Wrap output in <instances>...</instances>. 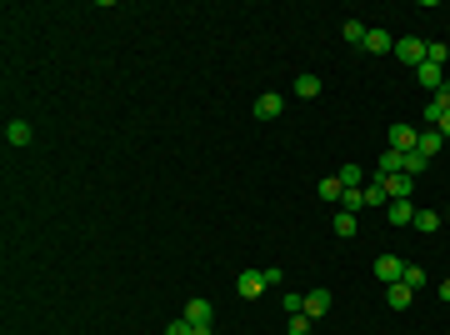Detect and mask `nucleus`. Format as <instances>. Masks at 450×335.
<instances>
[{
  "mask_svg": "<svg viewBox=\"0 0 450 335\" xmlns=\"http://www.w3.org/2000/svg\"><path fill=\"white\" fill-rule=\"evenodd\" d=\"M341 35H346L351 45H365V25H360V20H346V30H341Z\"/></svg>",
  "mask_w": 450,
  "mask_h": 335,
  "instance_id": "25",
  "label": "nucleus"
},
{
  "mask_svg": "<svg viewBox=\"0 0 450 335\" xmlns=\"http://www.w3.org/2000/svg\"><path fill=\"white\" fill-rule=\"evenodd\" d=\"M396 55L411 66V71H420L425 66V40H415V35H406V40H396Z\"/></svg>",
  "mask_w": 450,
  "mask_h": 335,
  "instance_id": "1",
  "label": "nucleus"
},
{
  "mask_svg": "<svg viewBox=\"0 0 450 335\" xmlns=\"http://www.w3.org/2000/svg\"><path fill=\"white\" fill-rule=\"evenodd\" d=\"M325 310H330V291H305V315L320 320Z\"/></svg>",
  "mask_w": 450,
  "mask_h": 335,
  "instance_id": "12",
  "label": "nucleus"
},
{
  "mask_svg": "<svg viewBox=\"0 0 450 335\" xmlns=\"http://www.w3.org/2000/svg\"><path fill=\"white\" fill-rule=\"evenodd\" d=\"M385 210H390V226H411V220H415V205L411 200H390Z\"/></svg>",
  "mask_w": 450,
  "mask_h": 335,
  "instance_id": "13",
  "label": "nucleus"
},
{
  "mask_svg": "<svg viewBox=\"0 0 450 335\" xmlns=\"http://www.w3.org/2000/svg\"><path fill=\"white\" fill-rule=\"evenodd\" d=\"M411 226H415L420 236H435V231L445 226V220H440V210H415V220H411Z\"/></svg>",
  "mask_w": 450,
  "mask_h": 335,
  "instance_id": "9",
  "label": "nucleus"
},
{
  "mask_svg": "<svg viewBox=\"0 0 450 335\" xmlns=\"http://www.w3.org/2000/svg\"><path fill=\"white\" fill-rule=\"evenodd\" d=\"M6 140H11V145H30V140H35L30 121H11V126H6Z\"/></svg>",
  "mask_w": 450,
  "mask_h": 335,
  "instance_id": "14",
  "label": "nucleus"
},
{
  "mask_svg": "<svg viewBox=\"0 0 450 335\" xmlns=\"http://www.w3.org/2000/svg\"><path fill=\"white\" fill-rule=\"evenodd\" d=\"M385 135H390V150H415V140H420V130H411L406 121H401V126H390Z\"/></svg>",
  "mask_w": 450,
  "mask_h": 335,
  "instance_id": "4",
  "label": "nucleus"
},
{
  "mask_svg": "<svg viewBox=\"0 0 450 335\" xmlns=\"http://www.w3.org/2000/svg\"><path fill=\"white\" fill-rule=\"evenodd\" d=\"M190 330H195V325H190L186 315H181V320H171V325H165V335H190Z\"/></svg>",
  "mask_w": 450,
  "mask_h": 335,
  "instance_id": "27",
  "label": "nucleus"
},
{
  "mask_svg": "<svg viewBox=\"0 0 450 335\" xmlns=\"http://www.w3.org/2000/svg\"><path fill=\"white\" fill-rule=\"evenodd\" d=\"M341 195H346L341 176H325V181H320V200H330V205H341Z\"/></svg>",
  "mask_w": 450,
  "mask_h": 335,
  "instance_id": "17",
  "label": "nucleus"
},
{
  "mask_svg": "<svg viewBox=\"0 0 450 335\" xmlns=\"http://www.w3.org/2000/svg\"><path fill=\"white\" fill-rule=\"evenodd\" d=\"M411 176H385V190H390V200H411Z\"/></svg>",
  "mask_w": 450,
  "mask_h": 335,
  "instance_id": "16",
  "label": "nucleus"
},
{
  "mask_svg": "<svg viewBox=\"0 0 450 335\" xmlns=\"http://www.w3.org/2000/svg\"><path fill=\"white\" fill-rule=\"evenodd\" d=\"M280 110H286V95H275V90H265V95H255V121H275Z\"/></svg>",
  "mask_w": 450,
  "mask_h": 335,
  "instance_id": "2",
  "label": "nucleus"
},
{
  "mask_svg": "<svg viewBox=\"0 0 450 335\" xmlns=\"http://www.w3.org/2000/svg\"><path fill=\"white\" fill-rule=\"evenodd\" d=\"M296 95H300V100H315V95H320V75H300V80H296Z\"/></svg>",
  "mask_w": 450,
  "mask_h": 335,
  "instance_id": "22",
  "label": "nucleus"
},
{
  "mask_svg": "<svg viewBox=\"0 0 450 335\" xmlns=\"http://www.w3.org/2000/svg\"><path fill=\"white\" fill-rule=\"evenodd\" d=\"M236 291H241L245 300H255V296L265 291V275H260V270H241V281H236Z\"/></svg>",
  "mask_w": 450,
  "mask_h": 335,
  "instance_id": "6",
  "label": "nucleus"
},
{
  "mask_svg": "<svg viewBox=\"0 0 450 335\" xmlns=\"http://www.w3.org/2000/svg\"><path fill=\"white\" fill-rule=\"evenodd\" d=\"M440 300H450V275H445V281H440Z\"/></svg>",
  "mask_w": 450,
  "mask_h": 335,
  "instance_id": "30",
  "label": "nucleus"
},
{
  "mask_svg": "<svg viewBox=\"0 0 450 335\" xmlns=\"http://www.w3.org/2000/svg\"><path fill=\"white\" fill-rule=\"evenodd\" d=\"M411 296H415V291H411L406 281H396V286H385V300H390V310H411Z\"/></svg>",
  "mask_w": 450,
  "mask_h": 335,
  "instance_id": "7",
  "label": "nucleus"
},
{
  "mask_svg": "<svg viewBox=\"0 0 450 335\" xmlns=\"http://www.w3.org/2000/svg\"><path fill=\"white\" fill-rule=\"evenodd\" d=\"M375 275H380L385 286H396L401 275H406V260H401V255H380V260H375Z\"/></svg>",
  "mask_w": 450,
  "mask_h": 335,
  "instance_id": "3",
  "label": "nucleus"
},
{
  "mask_svg": "<svg viewBox=\"0 0 450 335\" xmlns=\"http://www.w3.org/2000/svg\"><path fill=\"white\" fill-rule=\"evenodd\" d=\"M425 61H430V66H445V61H450V45H445V40H425Z\"/></svg>",
  "mask_w": 450,
  "mask_h": 335,
  "instance_id": "21",
  "label": "nucleus"
},
{
  "mask_svg": "<svg viewBox=\"0 0 450 335\" xmlns=\"http://www.w3.org/2000/svg\"><path fill=\"white\" fill-rule=\"evenodd\" d=\"M186 320L190 325H210V300H190L186 305Z\"/></svg>",
  "mask_w": 450,
  "mask_h": 335,
  "instance_id": "20",
  "label": "nucleus"
},
{
  "mask_svg": "<svg viewBox=\"0 0 450 335\" xmlns=\"http://www.w3.org/2000/svg\"><path fill=\"white\" fill-rule=\"evenodd\" d=\"M190 335H210V325H195V330H190Z\"/></svg>",
  "mask_w": 450,
  "mask_h": 335,
  "instance_id": "31",
  "label": "nucleus"
},
{
  "mask_svg": "<svg viewBox=\"0 0 450 335\" xmlns=\"http://www.w3.org/2000/svg\"><path fill=\"white\" fill-rule=\"evenodd\" d=\"M425 171H430V160H425L420 150H406V171H401V176H411V181H415V176H425Z\"/></svg>",
  "mask_w": 450,
  "mask_h": 335,
  "instance_id": "18",
  "label": "nucleus"
},
{
  "mask_svg": "<svg viewBox=\"0 0 450 335\" xmlns=\"http://www.w3.org/2000/svg\"><path fill=\"white\" fill-rule=\"evenodd\" d=\"M365 50L370 55H396V35L390 30H365Z\"/></svg>",
  "mask_w": 450,
  "mask_h": 335,
  "instance_id": "5",
  "label": "nucleus"
},
{
  "mask_svg": "<svg viewBox=\"0 0 450 335\" xmlns=\"http://www.w3.org/2000/svg\"><path fill=\"white\" fill-rule=\"evenodd\" d=\"M335 236H341V240H351V236H355V215H351V210L335 215Z\"/></svg>",
  "mask_w": 450,
  "mask_h": 335,
  "instance_id": "23",
  "label": "nucleus"
},
{
  "mask_svg": "<svg viewBox=\"0 0 450 335\" xmlns=\"http://www.w3.org/2000/svg\"><path fill=\"white\" fill-rule=\"evenodd\" d=\"M291 335H310V315H291Z\"/></svg>",
  "mask_w": 450,
  "mask_h": 335,
  "instance_id": "28",
  "label": "nucleus"
},
{
  "mask_svg": "<svg viewBox=\"0 0 450 335\" xmlns=\"http://www.w3.org/2000/svg\"><path fill=\"white\" fill-rule=\"evenodd\" d=\"M415 80H420L425 90H440V85H445V66H430V61H425V66L415 71Z\"/></svg>",
  "mask_w": 450,
  "mask_h": 335,
  "instance_id": "10",
  "label": "nucleus"
},
{
  "mask_svg": "<svg viewBox=\"0 0 450 335\" xmlns=\"http://www.w3.org/2000/svg\"><path fill=\"white\" fill-rule=\"evenodd\" d=\"M440 220H450V210H445V215H440Z\"/></svg>",
  "mask_w": 450,
  "mask_h": 335,
  "instance_id": "32",
  "label": "nucleus"
},
{
  "mask_svg": "<svg viewBox=\"0 0 450 335\" xmlns=\"http://www.w3.org/2000/svg\"><path fill=\"white\" fill-rule=\"evenodd\" d=\"M286 300V315H305V296H280Z\"/></svg>",
  "mask_w": 450,
  "mask_h": 335,
  "instance_id": "26",
  "label": "nucleus"
},
{
  "mask_svg": "<svg viewBox=\"0 0 450 335\" xmlns=\"http://www.w3.org/2000/svg\"><path fill=\"white\" fill-rule=\"evenodd\" d=\"M440 145H445V135H440V130H425V135L415 140V150H420L425 160H435V155H440Z\"/></svg>",
  "mask_w": 450,
  "mask_h": 335,
  "instance_id": "15",
  "label": "nucleus"
},
{
  "mask_svg": "<svg viewBox=\"0 0 450 335\" xmlns=\"http://www.w3.org/2000/svg\"><path fill=\"white\" fill-rule=\"evenodd\" d=\"M440 135H450V110H445V116H440V126H435Z\"/></svg>",
  "mask_w": 450,
  "mask_h": 335,
  "instance_id": "29",
  "label": "nucleus"
},
{
  "mask_svg": "<svg viewBox=\"0 0 450 335\" xmlns=\"http://www.w3.org/2000/svg\"><path fill=\"white\" fill-rule=\"evenodd\" d=\"M401 281H406L411 291H425V270H420V265H406V275H401Z\"/></svg>",
  "mask_w": 450,
  "mask_h": 335,
  "instance_id": "24",
  "label": "nucleus"
},
{
  "mask_svg": "<svg viewBox=\"0 0 450 335\" xmlns=\"http://www.w3.org/2000/svg\"><path fill=\"white\" fill-rule=\"evenodd\" d=\"M360 195H365V205H370V210H375V205H390L385 181H365V185H360Z\"/></svg>",
  "mask_w": 450,
  "mask_h": 335,
  "instance_id": "11",
  "label": "nucleus"
},
{
  "mask_svg": "<svg viewBox=\"0 0 450 335\" xmlns=\"http://www.w3.org/2000/svg\"><path fill=\"white\" fill-rule=\"evenodd\" d=\"M335 176H341V185H346V190H360V185H365V171H360V165H341Z\"/></svg>",
  "mask_w": 450,
  "mask_h": 335,
  "instance_id": "19",
  "label": "nucleus"
},
{
  "mask_svg": "<svg viewBox=\"0 0 450 335\" xmlns=\"http://www.w3.org/2000/svg\"><path fill=\"white\" fill-rule=\"evenodd\" d=\"M401 171H406V150H390L385 145L380 150V176H401Z\"/></svg>",
  "mask_w": 450,
  "mask_h": 335,
  "instance_id": "8",
  "label": "nucleus"
}]
</instances>
